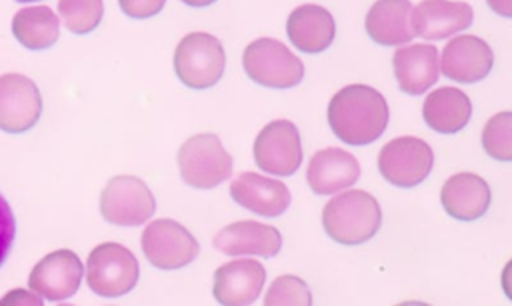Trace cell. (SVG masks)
I'll return each instance as SVG.
<instances>
[{"mask_svg":"<svg viewBox=\"0 0 512 306\" xmlns=\"http://www.w3.org/2000/svg\"><path fill=\"white\" fill-rule=\"evenodd\" d=\"M182 180L200 190H210L232 176V158L216 134H196L178 150Z\"/></svg>","mask_w":512,"mask_h":306,"instance_id":"277c9868","label":"cell"},{"mask_svg":"<svg viewBox=\"0 0 512 306\" xmlns=\"http://www.w3.org/2000/svg\"><path fill=\"white\" fill-rule=\"evenodd\" d=\"M16 2H36V0H16Z\"/></svg>","mask_w":512,"mask_h":306,"instance_id":"d6a6232c","label":"cell"},{"mask_svg":"<svg viewBox=\"0 0 512 306\" xmlns=\"http://www.w3.org/2000/svg\"><path fill=\"white\" fill-rule=\"evenodd\" d=\"M42 114V96L24 74L0 76V130L20 134L30 130Z\"/></svg>","mask_w":512,"mask_h":306,"instance_id":"8fae6325","label":"cell"},{"mask_svg":"<svg viewBox=\"0 0 512 306\" xmlns=\"http://www.w3.org/2000/svg\"><path fill=\"white\" fill-rule=\"evenodd\" d=\"M140 244L146 260L160 270L184 268L200 252L198 240L170 218L150 222L140 236Z\"/></svg>","mask_w":512,"mask_h":306,"instance_id":"52a82bcc","label":"cell"},{"mask_svg":"<svg viewBox=\"0 0 512 306\" xmlns=\"http://www.w3.org/2000/svg\"><path fill=\"white\" fill-rule=\"evenodd\" d=\"M410 0H376L364 20L368 36L380 46H400L414 38Z\"/></svg>","mask_w":512,"mask_h":306,"instance_id":"7402d4cb","label":"cell"},{"mask_svg":"<svg viewBox=\"0 0 512 306\" xmlns=\"http://www.w3.org/2000/svg\"><path fill=\"white\" fill-rule=\"evenodd\" d=\"M254 160L260 170L272 176H292L302 164L298 128L290 120L266 124L254 140Z\"/></svg>","mask_w":512,"mask_h":306,"instance_id":"30bf717a","label":"cell"},{"mask_svg":"<svg viewBox=\"0 0 512 306\" xmlns=\"http://www.w3.org/2000/svg\"><path fill=\"white\" fill-rule=\"evenodd\" d=\"M230 196L242 208L266 218L280 216L290 206V192L286 184L256 172H242L236 176L230 184Z\"/></svg>","mask_w":512,"mask_h":306,"instance_id":"e0dca14e","label":"cell"},{"mask_svg":"<svg viewBox=\"0 0 512 306\" xmlns=\"http://www.w3.org/2000/svg\"><path fill=\"white\" fill-rule=\"evenodd\" d=\"M224 66V48L208 32H190L176 46L174 72L188 88L204 90L214 86L222 78Z\"/></svg>","mask_w":512,"mask_h":306,"instance_id":"3957f363","label":"cell"},{"mask_svg":"<svg viewBox=\"0 0 512 306\" xmlns=\"http://www.w3.org/2000/svg\"><path fill=\"white\" fill-rule=\"evenodd\" d=\"M214 246L226 256L272 258L282 248L280 232L270 224L242 220L228 224L214 236Z\"/></svg>","mask_w":512,"mask_h":306,"instance_id":"2e32d148","label":"cell"},{"mask_svg":"<svg viewBox=\"0 0 512 306\" xmlns=\"http://www.w3.org/2000/svg\"><path fill=\"white\" fill-rule=\"evenodd\" d=\"M16 40L28 50L50 48L58 40V16L48 6L22 8L12 18Z\"/></svg>","mask_w":512,"mask_h":306,"instance_id":"cb8c5ba5","label":"cell"},{"mask_svg":"<svg viewBox=\"0 0 512 306\" xmlns=\"http://www.w3.org/2000/svg\"><path fill=\"white\" fill-rule=\"evenodd\" d=\"M242 64L250 80L268 88H292L304 78L302 60L274 38H258L244 50Z\"/></svg>","mask_w":512,"mask_h":306,"instance_id":"8992f818","label":"cell"},{"mask_svg":"<svg viewBox=\"0 0 512 306\" xmlns=\"http://www.w3.org/2000/svg\"><path fill=\"white\" fill-rule=\"evenodd\" d=\"M14 238H16V220L10 210V204L0 194V266L10 256Z\"/></svg>","mask_w":512,"mask_h":306,"instance_id":"83f0119b","label":"cell"},{"mask_svg":"<svg viewBox=\"0 0 512 306\" xmlns=\"http://www.w3.org/2000/svg\"><path fill=\"white\" fill-rule=\"evenodd\" d=\"M166 0H118L124 14L132 18H150L164 8Z\"/></svg>","mask_w":512,"mask_h":306,"instance_id":"f1b7e54d","label":"cell"},{"mask_svg":"<svg viewBox=\"0 0 512 306\" xmlns=\"http://www.w3.org/2000/svg\"><path fill=\"white\" fill-rule=\"evenodd\" d=\"M84 268L72 250H56L46 254L30 272L28 288L40 298L58 302L76 294Z\"/></svg>","mask_w":512,"mask_h":306,"instance_id":"7c38bea8","label":"cell"},{"mask_svg":"<svg viewBox=\"0 0 512 306\" xmlns=\"http://www.w3.org/2000/svg\"><path fill=\"white\" fill-rule=\"evenodd\" d=\"M434 164L432 148L416 136H400L384 144L378 154V170L394 186L412 188L426 180Z\"/></svg>","mask_w":512,"mask_h":306,"instance_id":"9c48e42d","label":"cell"},{"mask_svg":"<svg viewBox=\"0 0 512 306\" xmlns=\"http://www.w3.org/2000/svg\"><path fill=\"white\" fill-rule=\"evenodd\" d=\"M286 34L298 50L316 54L332 44L336 24L326 8L318 4H302L290 12Z\"/></svg>","mask_w":512,"mask_h":306,"instance_id":"ffe728a7","label":"cell"},{"mask_svg":"<svg viewBox=\"0 0 512 306\" xmlns=\"http://www.w3.org/2000/svg\"><path fill=\"white\" fill-rule=\"evenodd\" d=\"M136 256L118 242L98 244L86 262V282L92 292L104 298H116L130 292L138 282Z\"/></svg>","mask_w":512,"mask_h":306,"instance_id":"5b68a950","label":"cell"},{"mask_svg":"<svg viewBox=\"0 0 512 306\" xmlns=\"http://www.w3.org/2000/svg\"><path fill=\"white\" fill-rule=\"evenodd\" d=\"M422 116L432 130L442 134H454L468 124L472 116V104L462 90L446 86L426 96Z\"/></svg>","mask_w":512,"mask_h":306,"instance_id":"603a6c76","label":"cell"},{"mask_svg":"<svg viewBox=\"0 0 512 306\" xmlns=\"http://www.w3.org/2000/svg\"><path fill=\"white\" fill-rule=\"evenodd\" d=\"M488 6L504 18L512 16V0H486Z\"/></svg>","mask_w":512,"mask_h":306,"instance_id":"4dcf8cb0","label":"cell"},{"mask_svg":"<svg viewBox=\"0 0 512 306\" xmlns=\"http://www.w3.org/2000/svg\"><path fill=\"white\" fill-rule=\"evenodd\" d=\"M328 124L344 144L364 146L378 140L386 130L388 104L372 86L350 84L332 96Z\"/></svg>","mask_w":512,"mask_h":306,"instance_id":"6da1fadb","label":"cell"},{"mask_svg":"<svg viewBox=\"0 0 512 306\" xmlns=\"http://www.w3.org/2000/svg\"><path fill=\"white\" fill-rule=\"evenodd\" d=\"M392 66L398 88L410 96H420L438 80V50L432 44H408L396 48Z\"/></svg>","mask_w":512,"mask_h":306,"instance_id":"ac0fdd59","label":"cell"},{"mask_svg":"<svg viewBox=\"0 0 512 306\" xmlns=\"http://www.w3.org/2000/svg\"><path fill=\"white\" fill-rule=\"evenodd\" d=\"M440 200L448 216L456 220H476L484 216L490 206V188L482 176L460 172L444 182Z\"/></svg>","mask_w":512,"mask_h":306,"instance_id":"44dd1931","label":"cell"},{"mask_svg":"<svg viewBox=\"0 0 512 306\" xmlns=\"http://www.w3.org/2000/svg\"><path fill=\"white\" fill-rule=\"evenodd\" d=\"M306 178L314 194H336L360 178V164L342 148H324L310 158Z\"/></svg>","mask_w":512,"mask_h":306,"instance_id":"d6986e66","label":"cell"},{"mask_svg":"<svg viewBox=\"0 0 512 306\" xmlns=\"http://www.w3.org/2000/svg\"><path fill=\"white\" fill-rule=\"evenodd\" d=\"M14 302H28V304H42V298L38 296V294H28V292H22V290H16V292H12V294H8V296H4L2 300H0V304L2 306H6V304H14Z\"/></svg>","mask_w":512,"mask_h":306,"instance_id":"f546056e","label":"cell"},{"mask_svg":"<svg viewBox=\"0 0 512 306\" xmlns=\"http://www.w3.org/2000/svg\"><path fill=\"white\" fill-rule=\"evenodd\" d=\"M482 146L488 156L510 162L512 160V114L508 110L492 116L482 130Z\"/></svg>","mask_w":512,"mask_h":306,"instance_id":"484cf974","label":"cell"},{"mask_svg":"<svg viewBox=\"0 0 512 306\" xmlns=\"http://www.w3.org/2000/svg\"><path fill=\"white\" fill-rule=\"evenodd\" d=\"M264 304L266 306H280V304L308 306L312 304V294L302 278L284 274L272 282V286L264 296Z\"/></svg>","mask_w":512,"mask_h":306,"instance_id":"4316f807","label":"cell"},{"mask_svg":"<svg viewBox=\"0 0 512 306\" xmlns=\"http://www.w3.org/2000/svg\"><path fill=\"white\" fill-rule=\"evenodd\" d=\"M184 4H188V6H196V8H200V6H208V4H212V2H216V0H182Z\"/></svg>","mask_w":512,"mask_h":306,"instance_id":"1f68e13d","label":"cell"},{"mask_svg":"<svg viewBox=\"0 0 512 306\" xmlns=\"http://www.w3.org/2000/svg\"><path fill=\"white\" fill-rule=\"evenodd\" d=\"M322 224L332 240L348 246L362 244L380 230L382 210L372 194L348 190L324 206Z\"/></svg>","mask_w":512,"mask_h":306,"instance_id":"7a4b0ae2","label":"cell"},{"mask_svg":"<svg viewBox=\"0 0 512 306\" xmlns=\"http://www.w3.org/2000/svg\"><path fill=\"white\" fill-rule=\"evenodd\" d=\"M58 12L70 32L88 34L100 24L104 4L102 0H58Z\"/></svg>","mask_w":512,"mask_h":306,"instance_id":"d4e9b609","label":"cell"},{"mask_svg":"<svg viewBox=\"0 0 512 306\" xmlns=\"http://www.w3.org/2000/svg\"><path fill=\"white\" fill-rule=\"evenodd\" d=\"M154 210V194L136 176H114L100 194V214L116 226H140Z\"/></svg>","mask_w":512,"mask_h":306,"instance_id":"ba28073f","label":"cell"},{"mask_svg":"<svg viewBox=\"0 0 512 306\" xmlns=\"http://www.w3.org/2000/svg\"><path fill=\"white\" fill-rule=\"evenodd\" d=\"M266 280L264 266L254 258H238L216 268L212 292L220 304L244 306L252 304Z\"/></svg>","mask_w":512,"mask_h":306,"instance_id":"5bb4252c","label":"cell"},{"mask_svg":"<svg viewBox=\"0 0 512 306\" xmlns=\"http://www.w3.org/2000/svg\"><path fill=\"white\" fill-rule=\"evenodd\" d=\"M440 70L448 80L462 84H474L484 80L494 64V54L490 46L472 34H462L452 38L440 56Z\"/></svg>","mask_w":512,"mask_h":306,"instance_id":"4fadbf2b","label":"cell"},{"mask_svg":"<svg viewBox=\"0 0 512 306\" xmlns=\"http://www.w3.org/2000/svg\"><path fill=\"white\" fill-rule=\"evenodd\" d=\"M472 8L454 0H422L410 14L412 32L424 40H442L472 24Z\"/></svg>","mask_w":512,"mask_h":306,"instance_id":"9a60e30c","label":"cell"}]
</instances>
